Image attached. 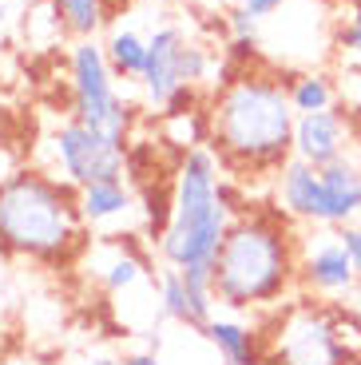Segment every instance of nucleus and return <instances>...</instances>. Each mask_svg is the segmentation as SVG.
<instances>
[{
    "mask_svg": "<svg viewBox=\"0 0 361 365\" xmlns=\"http://www.w3.org/2000/svg\"><path fill=\"white\" fill-rule=\"evenodd\" d=\"M210 115V151L238 179L278 175L294 159V123L298 111L290 103L282 80L266 72H238L215 91Z\"/></svg>",
    "mask_w": 361,
    "mask_h": 365,
    "instance_id": "f257e3e1",
    "label": "nucleus"
},
{
    "mask_svg": "<svg viewBox=\"0 0 361 365\" xmlns=\"http://www.w3.org/2000/svg\"><path fill=\"white\" fill-rule=\"evenodd\" d=\"M215 298L226 310H278L298 290V238L282 210H246L215 258Z\"/></svg>",
    "mask_w": 361,
    "mask_h": 365,
    "instance_id": "f03ea898",
    "label": "nucleus"
},
{
    "mask_svg": "<svg viewBox=\"0 0 361 365\" xmlns=\"http://www.w3.org/2000/svg\"><path fill=\"white\" fill-rule=\"evenodd\" d=\"M0 250L44 266H68L88 250L80 187L36 167H20L0 182Z\"/></svg>",
    "mask_w": 361,
    "mask_h": 365,
    "instance_id": "7ed1b4c3",
    "label": "nucleus"
},
{
    "mask_svg": "<svg viewBox=\"0 0 361 365\" xmlns=\"http://www.w3.org/2000/svg\"><path fill=\"white\" fill-rule=\"evenodd\" d=\"M223 163L210 147L179 155L171 187V215L159 235V258L175 270H215L218 247L235 222V210L223 202Z\"/></svg>",
    "mask_w": 361,
    "mask_h": 365,
    "instance_id": "20e7f679",
    "label": "nucleus"
},
{
    "mask_svg": "<svg viewBox=\"0 0 361 365\" xmlns=\"http://www.w3.org/2000/svg\"><path fill=\"white\" fill-rule=\"evenodd\" d=\"M68 68H72V119L103 131V135L116 139L127 151L136 115H131V103L119 100L116 76L108 68L103 44H96V40H76L72 56H68Z\"/></svg>",
    "mask_w": 361,
    "mask_h": 365,
    "instance_id": "39448f33",
    "label": "nucleus"
},
{
    "mask_svg": "<svg viewBox=\"0 0 361 365\" xmlns=\"http://www.w3.org/2000/svg\"><path fill=\"white\" fill-rule=\"evenodd\" d=\"M274 334L266 338V365H345V354L330 326V306L310 294L290 298L270 314Z\"/></svg>",
    "mask_w": 361,
    "mask_h": 365,
    "instance_id": "423d86ee",
    "label": "nucleus"
},
{
    "mask_svg": "<svg viewBox=\"0 0 361 365\" xmlns=\"http://www.w3.org/2000/svg\"><path fill=\"white\" fill-rule=\"evenodd\" d=\"M52 159H56V179L72 182V187H88L100 179H123L127 151L108 139L103 131L88 128L80 119L60 123L52 135Z\"/></svg>",
    "mask_w": 361,
    "mask_h": 365,
    "instance_id": "0eeeda50",
    "label": "nucleus"
},
{
    "mask_svg": "<svg viewBox=\"0 0 361 365\" xmlns=\"http://www.w3.org/2000/svg\"><path fill=\"white\" fill-rule=\"evenodd\" d=\"M357 286L350 255H345L342 238L334 235H314L302 242L298 238V290L310 298H337Z\"/></svg>",
    "mask_w": 361,
    "mask_h": 365,
    "instance_id": "6e6552de",
    "label": "nucleus"
},
{
    "mask_svg": "<svg viewBox=\"0 0 361 365\" xmlns=\"http://www.w3.org/2000/svg\"><path fill=\"white\" fill-rule=\"evenodd\" d=\"M187 32L179 24H159L147 36V64H143V100L147 108L171 111V103L179 100L183 91H190L183 83V48H187Z\"/></svg>",
    "mask_w": 361,
    "mask_h": 365,
    "instance_id": "1a4fd4ad",
    "label": "nucleus"
},
{
    "mask_svg": "<svg viewBox=\"0 0 361 365\" xmlns=\"http://www.w3.org/2000/svg\"><path fill=\"white\" fill-rule=\"evenodd\" d=\"M274 195L278 210L294 222L310 227H330V207H325V187H322V167H310L302 159H290L274 175Z\"/></svg>",
    "mask_w": 361,
    "mask_h": 365,
    "instance_id": "9d476101",
    "label": "nucleus"
},
{
    "mask_svg": "<svg viewBox=\"0 0 361 365\" xmlns=\"http://www.w3.org/2000/svg\"><path fill=\"white\" fill-rule=\"evenodd\" d=\"M345 143H350V128H345L342 111H306L294 123V159L310 167H330L345 159Z\"/></svg>",
    "mask_w": 361,
    "mask_h": 365,
    "instance_id": "9b49d317",
    "label": "nucleus"
},
{
    "mask_svg": "<svg viewBox=\"0 0 361 365\" xmlns=\"http://www.w3.org/2000/svg\"><path fill=\"white\" fill-rule=\"evenodd\" d=\"M199 334L210 341V349L218 354V361H223V365H266V354L258 349L262 346L258 334H254L246 322L218 318V314H215Z\"/></svg>",
    "mask_w": 361,
    "mask_h": 365,
    "instance_id": "f8f14e48",
    "label": "nucleus"
},
{
    "mask_svg": "<svg viewBox=\"0 0 361 365\" xmlns=\"http://www.w3.org/2000/svg\"><path fill=\"white\" fill-rule=\"evenodd\" d=\"M322 187H325V207H330V227H345L361 215V163L350 155L337 163L322 167Z\"/></svg>",
    "mask_w": 361,
    "mask_h": 365,
    "instance_id": "ddd939ff",
    "label": "nucleus"
},
{
    "mask_svg": "<svg viewBox=\"0 0 361 365\" xmlns=\"http://www.w3.org/2000/svg\"><path fill=\"white\" fill-rule=\"evenodd\" d=\"M136 210V195L123 179H100L80 187V215L88 227H108Z\"/></svg>",
    "mask_w": 361,
    "mask_h": 365,
    "instance_id": "4468645a",
    "label": "nucleus"
},
{
    "mask_svg": "<svg viewBox=\"0 0 361 365\" xmlns=\"http://www.w3.org/2000/svg\"><path fill=\"white\" fill-rule=\"evenodd\" d=\"M96 278H100L111 294H123V290H131V286L143 282L147 266L139 262V258L131 255L127 247L108 242V247H100V258H96Z\"/></svg>",
    "mask_w": 361,
    "mask_h": 365,
    "instance_id": "2eb2a0df",
    "label": "nucleus"
},
{
    "mask_svg": "<svg viewBox=\"0 0 361 365\" xmlns=\"http://www.w3.org/2000/svg\"><path fill=\"white\" fill-rule=\"evenodd\" d=\"M103 56L116 80H139L147 64V36H139L136 28H116L103 44Z\"/></svg>",
    "mask_w": 361,
    "mask_h": 365,
    "instance_id": "dca6fc26",
    "label": "nucleus"
},
{
    "mask_svg": "<svg viewBox=\"0 0 361 365\" xmlns=\"http://www.w3.org/2000/svg\"><path fill=\"white\" fill-rule=\"evenodd\" d=\"M48 4L56 9L63 32H72L76 40H96L108 20V0H48Z\"/></svg>",
    "mask_w": 361,
    "mask_h": 365,
    "instance_id": "f3484780",
    "label": "nucleus"
},
{
    "mask_svg": "<svg viewBox=\"0 0 361 365\" xmlns=\"http://www.w3.org/2000/svg\"><path fill=\"white\" fill-rule=\"evenodd\" d=\"M286 96H290V103H294V111H298V115L334 108V83H330V76H322V72L294 76V80H290V88H286Z\"/></svg>",
    "mask_w": 361,
    "mask_h": 365,
    "instance_id": "a211bd4d",
    "label": "nucleus"
},
{
    "mask_svg": "<svg viewBox=\"0 0 361 365\" xmlns=\"http://www.w3.org/2000/svg\"><path fill=\"white\" fill-rule=\"evenodd\" d=\"M155 302H159L163 318L190 326V302H187V282H183V270L175 266H163L159 270V286H155Z\"/></svg>",
    "mask_w": 361,
    "mask_h": 365,
    "instance_id": "6ab92c4d",
    "label": "nucleus"
},
{
    "mask_svg": "<svg viewBox=\"0 0 361 365\" xmlns=\"http://www.w3.org/2000/svg\"><path fill=\"white\" fill-rule=\"evenodd\" d=\"M330 326L345 354V365H361V310H345L342 302L330 306Z\"/></svg>",
    "mask_w": 361,
    "mask_h": 365,
    "instance_id": "aec40b11",
    "label": "nucleus"
},
{
    "mask_svg": "<svg viewBox=\"0 0 361 365\" xmlns=\"http://www.w3.org/2000/svg\"><path fill=\"white\" fill-rule=\"evenodd\" d=\"M337 44H342L350 56H361V0L350 9V20H345L342 32H337Z\"/></svg>",
    "mask_w": 361,
    "mask_h": 365,
    "instance_id": "412c9836",
    "label": "nucleus"
},
{
    "mask_svg": "<svg viewBox=\"0 0 361 365\" xmlns=\"http://www.w3.org/2000/svg\"><path fill=\"white\" fill-rule=\"evenodd\" d=\"M337 238H342L345 255H350L353 270H357V278H361V227L357 222H345V227H337Z\"/></svg>",
    "mask_w": 361,
    "mask_h": 365,
    "instance_id": "4be33fe9",
    "label": "nucleus"
},
{
    "mask_svg": "<svg viewBox=\"0 0 361 365\" xmlns=\"http://www.w3.org/2000/svg\"><path fill=\"white\" fill-rule=\"evenodd\" d=\"M226 24H230L235 40H254V16H246L243 9H230V12H226Z\"/></svg>",
    "mask_w": 361,
    "mask_h": 365,
    "instance_id": "5701e85b",
    "label": "nucleus"
},
{
    "mask_svg": "<svg viewBox=\"0 0 361 365\" xmlns=\"http://www.w3.org/2000/svg\"><path fill=\"white\" fill-rule=\"evenodd\" d=\"M286 0H238V9L246 12V16H254V20H262V16H274V12L282 9Z\"/></svg>",
    "mask_w": 361,
    "mask_h": 365,
    "instance_id": "b1692460",
    "label": "nucleus"
},
{
    "mask_svg": "<svg viewBox=\"0 0 361 365\" xmlns=\"http://www.w3.org/2000/svg\"><path fill=\"white\" fill-rule=\"evenodd\" d=\"M123 361H127V365H163L155 354H131V357H123Z\"/></svg>",
    "mask_w": 361,
    "mask_h": 365,
    "instance_id": "393cba45",
    "label": "nucleus"
},
{
    "mask_svg": "<svg viewBox=\"0 0 361 365\" xmlns=\"http://www.w3.org/2000/svg\"><path fill=\"white\" fill-rule=\"evenodd\" d=\"M91 365H127V361H119V357H96Z\"/></svg>",
    "mask_w": 361,
    "mask_h": 365,
    "instance_id": "a878e982",
    "label": "nucleus"
},
{
    "mask_svg": "<svg viewBox=\"0 0 361 365\" xmlns=\"http://www.w3.org/2000/svg\"><path fill=\"white\" fill-rule=\"evenodd\" d=\"M155 4H163V0H155Z\"/></svg>",
    "mask_w": 361,
    "mask_h": 365,
    "instance_id": "bb28decb",
    "label": "nucleus"
}]
</instances>
